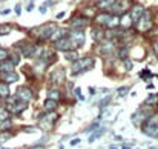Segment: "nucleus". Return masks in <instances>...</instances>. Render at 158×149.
I'll use <instances>...</instances> for the list:
<instances>
[{
	"label": "nucleus",
	"instance_id": "f257e3e1",
	"mask_svg": "<svg viewBox=\"0 0 158 149\" xmlns=\"http://www.w3.org/2000/svg\"><path fill=\"white\" fill-rule=\"evenodd\" d=\"M95 66V58L91 57V55H86L83 58H77L75 62L71 63V74L72 75H78V74H83L89 69H92Z\"/></svg>",
	"mask_w": 158,
	"mask_h": 149
},
{
	"label": "nucleus",
	"instance_id": "f03ea898",
	"mask_svg": "<svg viewBox=\"0 0 158 149\" xmlns=\"http://www.w3.org/2000/svg\"><path fill=\"white\" fill-rule=\"evenodd\" d=\"M138 32H149L154 26V20H152V12L149 9H144L143 15L134 23Z\"/></svg>",
	"mask_w": 158,
	"mask_h": 149
},
{
	"label": "nucleus",
	"instance_id": "7ed1b4c3",
	"mask_svg": "<svg viewBox=\"0 0 158 149\" xmlns=\"http://www.w3.org/2000/svg\"><path fill=\"white\" fill-rule=\"evenodd\" d=\"M58 26L55 23H46V25H42L39 28H35V39L37 42H46L51 39L52 32L57 29Z\"/></svg>",
	"mask_w": 158,
	"mask_h": 149
},
{
	"label": "nucleus",
	"instance_id": "20e7f679",
	"mask_svg": "<svg viewBox=\"0 0 158 149\" xmlns=\"http://www.w3.org/2000/svg\"><path fill=\"white\" fill-rule=\"evenodd\" d=\"M54 48L57 51H61V52H69V51L75 49V45H74V42L71 40V37L66 36V37H61V39H58L57 42H54Z\"/></svg>",
	"mask_w": 158,
	"mask_h": 149
},
{
	"label": "nucleus",
	"instance_id": "39448f33",
	"mask_svg": "<svg viewBox=\"0 0 158 149\" xmlns=\"http://www.w3.org/2000/svg\"><path fill=\"white\" fill-rule=\"evenodd\" d=\"M98 52L102 54V55H107V57H110V55H114L115 52H117V46H115V43H114V40H109V39H105L103 42H100L98 43Z\"/></svg>",
	"mask_w": 158,
	"mask_h": 149
},
{
	"label": "nucleus",
	"instance_id": "423d86ee",
	"mask_svg": "<svg viewBox=\"0 0 158 149\" xmlns=\"http://www.w3.org/2000/svg\"><path fill=\"white\" fill-rule=\"evenodd\" d=\"M57 120H58V115L55 112H46L40 117V128L42 129H51Z\"/></svg>",
	"mask_w": 158,
	"mask_h": 149
},
{
	"label": "nucleus",
	"instance_id": "0eeeda50",
	"mask_svg": "<svg viewBox=\"0 0 158 149\" xmlns=\"http://www.w3.org/2000/svg\"><path fill=\"white\" fill-rule=\"evenodd\" d=\"M68 36L71 37V40L75 45V49L85 45V31L83 29H69Z\"/></svg>",
	"mask_w": 158,
	"mask_h": 149
},
{
	"label": "nucleus",
	"instance_id": "6e6552de",
	"mask_svg": "<svg viewBox=\"0 0 158 149\" xmlns=\"http://www.w3.org/2000/svg\"><path fill=\"white\" fill-rule=\"evenodd\" d=\"M68 23H69L71 29H83L85 26L89 25V19H86V17H83V15L80 14V15H74Z\"/></svg>",
	"mask_w": 158,
	"mask_h": 149
},
{
	"label": "nucleus",
	"instance_id": "1a4fd4ad",
	"mask_svg": "<svg viewBox=\"0 0 158 149\" xmlns=\"http://www.w3.org/2000/svg\"><path fill=\"white\" fill-rule=\"evenodd\" d=\"M15 97L22 101H31L34 99V92L29 86H20L17 91H15Z\"/></svg>",
	"mask_w": 158,
	"mask_h": 149
},
{
	"label": "nucleus",
	"instance_id": "9d476101",
	"mask_svg": "<svg viewBox=\"0 0 158 149\" xmlns=\"http://www.w3.org/2000/svg\"><path fill=\"white\" fill-rule=\"evenodd\" d=\"M110 12L109 11H100V12H97L95 14V17H94V23L97 25V26H103L106 28V25H107V22H109V19H110Z\"/></svg>",
	"mask_w": 158,
	"mask_h": 149
},
{
	"label": "nucleus",
	"instance_id": "9b49d317",
	"mask_svg": "<svg viewBox=\"0 0 158 149\" xmlns=\"http://www.w3.org/2000/svg\"><path fill=\"white\" fill-rule=\"evenodd\" d=\"M144 6L143 5H140V3H135V5H132L131 6V9H129V15H131V19H132V22L135 23L141 15H143V12H144Z\"/></svg>",
	"mask_w": 158,
	"mask_h": 149
},
{
	"label": "nucleus",
	"instance_id": "f8f14e48",
	"mask_svg": "<svg viewBox=\"0 0 158 149\" xmlns=\"http://www.w3.org/2000/svg\"><path fill=\"white\" fill-rule=\"evenodd\" d=\"M141 132L152 137V138H158V126L157 125H149V123H143L141 125Z\"/></svg>",
	"mask_w": 158,
	"mask_h": 149
},
{
	"label": "nucleus",
	"instance_id": "ddd939ff",
	"mask_svg": "<svg viewBox=\"0 0 158 149\" xmlns=\"http://www.w3.org/2000/svg\"><path fill=\"white\" fill-rule=\"evenodd\" d=\"M132 25H134V22H132V19H131L129 12H124V14H121V15H120V28H121V29L129 31V29L132 28Z\"/></svg>",
	"mask_w": 158,
	"mask_h": 149
},
{
	"label": "nucleus",
	"instance_id": "4468645a",
	"mask_svg": "<svg viewBox=\"0 0 158 149\" xmlns=\"http://www.w3.org/2000/svg\"><path fill=\"white\" fill-rule=\"evenodd\" d=\"M19 80V75H17V72H14V71H8V72H0V82H5V83H14V82H17Z\"/></svg>",
	"mask_w": 158,
	"mask_h": 149
},
{
	"label": "nucleus",
	"instance_id": "2eb2a0df",
	"mask_svg": "<svg viewBox=\"0 0 158 149\" xmlns=\"http://www.w3.org/2000/svg\"><path fill=\"white\" fill-rule=\"evenodd\" d=\"M63 80H64V69H63V68H58V69H55L52 72L49 82H51L52 85H60Z\"/></svg>",
	"mask_w": 158,
	"mask_h": 149
},
{
	"label": "nucleus",
	"instance_id": "dca6fc26",
	"mask_svg": "<svg viewBox=\"0 0 158 149\" xmlns=\"http://www.w3.org/2000/svg\"><path fill=\"white\" fill-rule=\"evenodd\" d=\"M97 14V6L95 5H88L81 9V15L86 17V19H94Z\"/></svg>",
	"mask_w": 158,
	"mask_h": 149
},
{
	"label": "nucleus",
	"instance_id": "f3484780",
	"mask_svg": "<svg viewBox=\"0 0 158 149\" xmlns=\"http://www.w3.org/2000/svg\"><path fill=\"white\" fill-rule=\"evenodd\" d=\"M92 39L94 42L100 43L105 40V29H102V26H97V28H92Z\"/></svg>",
	"mask_w": 158,
	"mask_h": 149
},
{
	"label": "nucleus",
	"instance_id": "a211bd4d",
	"mask_svg": "<svg viewBox=\"0 0 158 149\" xmlns=\"http://www.w3.org/2000/svg\"><path fill=\"white\" fill-rule=\"evenodd\" d=\"M114 3H115V0H98L95 3V6H97L98 11H109Z\"/></svg>",
	"mask_w": 158,
	"mask_h": 149
},
{
	"label": "nucleus",
	"instance_id": "6ab92c4d",
	"mask_svg": "<svg viewBox=\"0 0 158 149\" xmlns=\"http://www.w3.org/2000/svg\"><path fill=\"white\" fill-rule=\"evenodd\" d=\"M68 32H69V31H68V29H64V28H57V29L52 32V36H51V39H49V40H51V42H57L58 39L66 37V36H68Z\"/></svg>",
	"mask_w": 158,
	"mask_h": 149
},
{
	"label": "nucleus",
	"instance_id": "aec40b11",
	"mask_svg": "<svg viewBox=\"0 0 158 149\" xmlns=\"http://www.w3.org/2000/svg\"><path fill=\"white\" fill-rule=\"evenodd\" d=\"M57 106H58V101L51 100V99H46L45 103H43V109H45L46 112H54V111L57 109Z\"/></svg>",
	"mask_w": 158,
	"mask_h": 149
},
{
	"label": "nucleus",
	"instance_id": "412c9836",
	"mask_svg": "<svg viewBox=\"0 0 158 149\" xmlns=\"http://www.w3.org/2000/svg\"><path fill=\"white\" fill-rule=\"evenodd\" d=\"M11 96V89L9 85L5 82H0V99H8Z\"/></svg>",
	"mask_w": 158,
	"mask_h": 149
},
{
	"label": "nucleus",
	"instance_id": "4be33fe9",
	"mask_svg": "<svg viewBox=\"0 0 158 149\" xmlns=\"http://www.w3.org/2000/svg\"><path fill=\"white\" fill-rule=\"evenodd\" d=\"M46 99H51V100L58 101V100L61 99V91H60L58 88H52V89H49V91H48V94H46Z\"/></svg>",
	"mask_w": 158,
	"mask_h": 149
},
{
	"label": "nucleus",
	"instance_id": "5701e85b",
	"mask_svg": "<svg viewBox=\"0 0 158 149\" xmlns=\"http://www.w3.org/2000/svg\"><path fill=\"white\" fill-rule=\"evenodd\" d=\"M127 55H129V48L127 46H121V48L117 49V57L118 58L124 60V58H127Z\"/></svg>",
	"mask_w": 158,
	"mask_h": 149
},
{
	"label": "nucleus",
	"instance_id": "b1692460",
	"mask_svg": "<svg viewBox=\"0 0 158 149\" xmlns=\"http://www.w3.org/2000/svg\"><path fill=\"white\" fill-rule=\"evenodd\" d=\"M103 134H105V129H103V128H98V129H97V132H94V134L89 137V142H91V143H92V142H95V140H97V138H100Z\"/></svg>",
	"mask_w": 158,
	"mask_h": 149
},
{
	"label": "nucleus",
	"instance_id": "393cba45",
	"mask_svg": "<svg viewBox=\"0 0 158 149\" xmlns=\"http://www.w3.org/2000/svg\"><path fill=\"white\" fill-rule=\"evenodd\" d=\"M11 126H12L11 118H6V120H3V121L0 123V131H9V129H11Z\"/></svg>",
	"mask_w": 158,
	"mask_h": 149
},
{
	"label": "nucleus",
	"instance_id": "a878e982",
	"mask_svg": "<svg viewBox=\"0 0 158 149\" xmlns=\"http://www.w3.org/2000/svg\"><path fill=\"white\" fill-rule=\"evenodd\" d=\"M9 117H11L9 111H8L6 108L0 106V121H3V120H6V118H9Z\"/></svg>",
	"mask_w": 158,
	"mask_h": 149
},
{
	"label": "nucleus",
	"instance_id": "bb28decb",
	"mask_svg": "<svg viewBox=\"0 0 158 149\" xmlns=\"http://www.w3.org/2000/svg\"><path fill=\"white\" fill-rule=\"evenodd\" d=\"M12 31L11 25H0V36H8Z\"/></svg>",
	"mask_w": 158,
	"mask_h": 149
},
{
	"label": "nucleus",
	"instance_id": "cd10ccee",
	"mask_svg": "<svg viewBox=\"0 0 158 149\" xmlns=\"http://www.w3.org/2000/svg\"><path fill=\"white\" fill-rule=\"evenodd\" d=\"M146 123H149V125H157L158 126V112H154V114L146 120Z\"/></svg>",
	"mask_w": 158,
	"mask_h": 149
},
{
	"label": "nucleus",
	"instance_id": "c85d7f7f",
	"mask_svg": "<svg viewBox=\"0 0 158 149\" xmlns=\"http://www.w3.org/2000/svg\"><path fill=\"white\" fill-rule=\"evenodd\" d=\"M78 58V54L75 52V51H69V52H66V60H69V62H75Z\"/></svg>",
	"mask_w": 158,
	"mask_h": 149
},
{
	"label": "nucleus",
	"instance_id": "c756f323",
	"mask_svg": "<svg viewBox=\"0 0 158 149\" xmlns=\"http://www.w3.org/2000/svg\"><path fill=\"white\" fill-rule=\"evenodd\" d=\"M9 58V51L5 48H0V62H5Z\"/></svg>",
	"mask_w": 158,
	"mask_h": 149
},
{
	"label": "nucleus",
	"instance_id": "7c9ffc66",
	"mask_svg": "<svg viewBox=\"0 0 158 149\" xmlns=\"http://www.w3.org/2000/svg\"><path fill=\"white\" fill-rule=\"evenodd\" d=\"M14 66L15 65H19V62H20V57H19V54H9V58H8Z\"/></svg>",
	"mask_w": 158,
	"mask_h": 149
},
{
	"label": "nucleus",
	"instance_id": "2f4dec72",
	"mask_svg": "<svg viewBox=\"0 0 158 149\" xmlns=\"http://www.w3.org/2000/svg\"><path fill=\"white\" fill-rule=\"evenodd\" d=\"M11 138V132L9 131H0V142H6Z\"/></svg>",
	"mask_w": 158,
	"mask_h": 149
},
{
	"label": "nucleus",
	"instance_id": "473e14b6",
	"mask_svg": "<svg viewBox=\"0 0 158 149\" xmlns=\"http://www.w3.org/2000/svg\"><path fill=\"white\" fill-rule=\"evenodd\" d=\"M123 63H124V69H126V71H131V69L134 68V65H132V62H131L129 58H124Z\"/></svg>",
	"mask_w": 158,
	"mask_h": 149
},
{
	"label": "nucleus",
	"instance_id": "72a5a7b5",
	"mask_svg": "<svg viewBox=\"0 0 158 149\" xmlns=\"http://www.w3.org/2000/svg\"><path fill=\"white\" fill-rule=\"evenodd\" d=\"M140 77L144 80V77H152V74H151V71H149V69H143V71L140 72Z\"/></svg>",
	"mask_w": 158,
	"mask_h": 149
},
{
	"label": "nucleus",
	"instance_id": "f704fd0d",
	"mask_svg": "<svg viewBox=\"0 0 158 149\" xmlns=\"http://www.w3.org/2000/svg\"><path fill=\"white\" fill-rule=\"evenodd\" d=\"M127 91H129V88H126V86L120 88V89H118V97H124V96L127 94Z\"/></svg>",
	"mask_w": 158,
	"mask_h": 149
},
{
	"label": "nucleus",
	"instance_id": "c9c22d12",
	"mask_svg": "<svg viewBox=\"0 0 158 149\" xmlns=\"http://www.w3.org/2000/svg\"><path fill=\"white\" fill-rule=\"evenodd\" d=\"M109 101H110V96H107L106 99L102 100V103H100V108H105V106H107V104H109Z\"/></svg>",
	"mask_w": 158,
	"mask_h": 149
},
{
	"label": "nucleus",
	"instance_id": "e433bc0d",
	"mask_svg": "<svg viewBox=\"0 0 158 149\" xmlns=\"http://www.w3.org/2000/svg\"><path fill=\"white\" fill-rule=\"evenodd\" d=\"M14 11H15V14H17V15H20V14H22V5H15Z\"/></svg>",
	"mask_w": 158,
	"mask_h": 149
},
{
	"label": "nucleus",
	"instance_id": "4c0bfd02",
	"mask_svg": "<svg viewBox=\"0 0 158 149\" xmlns=\"http://www.w3.org/2000/svg\"><path fill=\"white\" fill-rule=\"evenodd\" d=\"M80 91H81V89H80V88H77V89H75V96H77L80 100H85V97L81 96V92H80Z\"/></svg>",
	"mask_w": 158,
	"mask_h": 149
},
{
	"label": "nucleus",
	"instance_id": "58836bf2",
	"mask_svg": "<svg viewBox=\"0 0 158 149\" xmlns=\"http://www.w3.org/2000/svg\"><path fill=\"white\" fill-rule=\"evenodd\" d=\"M46 8H48V3H43V5L40 6V12L45 14V12H46Z\"/></svg>",
	"mask_w": 158,
	"mask_h": 149
},
{
	"label": "nucleus",
	"instance_id": "ea45409f",
	"mask_svg": "<svg viewBox=\"0 0 158 149\" xmlns=\"http://www.w3.org/2000/svg\"><path fill=\"white\" fill-rule=\"evenodd\" d=\"M154 52H155V54H158V39L154 42Z\"/></svg>",
	"mask_w": 158,
	"mask_h": 149
},
{
	"label": "nucleus",
	"instance_id": "a19ab883",
	"mask_svg": "<svg viewBox=\"0 0 158 149\" xmlns=\"http://www.w3.org/2000/svg\"><path fill=\"white\" fill-rule=\"evenodd\" d=\"M80 143V138H74L72 142H71V146H75V145H78Z\"/></svg>",
	"mask_w": 158,
	"mask_h": 149
},
{
	"label": "nucleus",
	"instance_id": "79ce46f5",
	"mask_svg": "<svg viewBox=\"0 0 158 149\" xmlns=\"http://www.w3.org/2000/svg\"><path fill=\"white\" fill-rule=\"evenodd\" d=\"M63 17H64V12H58V14L55 15V19H57V20H60V19H63Z\"/></svg>",
	"mask_w": 158,
	"mask_h": 149
},
{
	"label": "nucleus",
	"instance_id": "37998d69",
	"mask_svg": "<svg viewBox=\"0 0 158 149\" xmlns=\"http://www.w3.org/2000/svg\"><path fill=\"white\" fill-rule=\"evenodd\" d=\"M32 8H34V3L31 2V3H29V5L26 6V11H32Z\"/></svg>",
	"mask_w": 158,
	"mask_h": 149
},
{
	"label": "nucleus",
	"instance_id": "c03bdc74",
	"mask_svg": "<svg viewBox=\"0 0 158 149\" xmlns=\"http://www.w3.org/2000/svg\"><path fill=\"white\" fill-rule=\"evenodd\" d=\"M9 12H11V9H3V11H0L2 15H6V14H9Z\"/></svg>",
	"mask_w": 158,
	"mask_h": 149
},
{
	"label": "nucleus",
	"instance_id": "a18cd8bd",
	"mask_svg": "<svg viewBox=\"0 0 158 149\" xmlns=\"http://www.w3.org/2000/svg\"><path fill=\"white\" fill-rule=\"evenodd\" d=\"M123 149H131V148H127V146H123Z\"/></svg>",
	"mask_w": 158,
	"mask_h": 149
},
{
	"label": "nucleus",
	"instance_id": "49530a36",
	"mask_svg": "<svg viewBox=\"0 0 158 149\" xmlns=\"http://www.w3.org/2000/svg\"><path fill=\"white\" fill-rule=\"evenodd\" d=\"M3 149H6V148H3Z\"/></svg>",
	"mask_w": 158,
	"mask_h": 149
}]
</instances>
